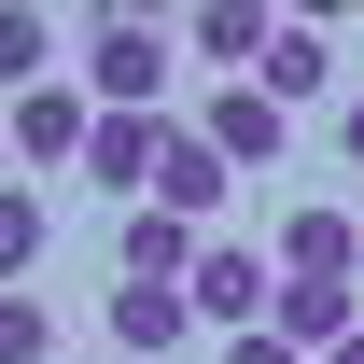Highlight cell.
<instances>
[{"label":"cell","instance_id":"5","mask_svg":"<svg viewBox=\"0 0 364 364\" xmlns=\"http://www.w3.org/2000/svg\"><path fill=\"white\" fill-rule=\"evenodd\" d=\"M154 154H168V112H98V140H85V182L98 196H154Z\"/></svg>","mask_w":364,"mask_h":364},{"label":"cell","instance_id":"9","mask_svg":"<svg viewBox=\"0 0 364 364\" xmlns=\"http://www.w3.org/2000/svg\"><path fill=\"white\" fill-rule=\"evenodd\" d=\"M280 267H294V280H364L350 210H280Z\"/></svg>","mask_w":364,"mask_h":364},{"label":"cell","instance_id":"16","mask_svg":"<svg viewBox=\"0 0 364 364\" xmlns=\"http://www.w3.org/2000/svg\"><path fill=\"white\" fill-rule=\"evenodd\" d=\"M225 364H309V350H294L280 322H252V336H225Z\"/></svg>","mask_w":364,"mask_h":364},{"label":"cell","instance_id":"17","mask_svg":"<svg viewBox=\"0 0 364 364\" xmlns=\"http://www.w3.org/2000/svg\"><path fill=\"white\" fill-rule=\"evenodd\" d=\"M336 168H364V98H336Z\"/></svg>","mask_w":364,"mask_h":364},{"label":"cell","instance_id":"3","mask_svg":"<svg viewBox=\"0 0 364 364\" xmlns=\"http://www.w3.org/2000/svg\"><path fill=\"white\" fill-rule=\"evenodd\" d=\"M225 196H238V168H225L196 127H168V154H154V196H140V210H168V225H210Z\"/></svg>","mask_w":364,"mask_h":364},{"label":"cell","instance_id":"15","mask_svg":"<svg viewBox=\"0 0 364 364\" xmlns=\"http://www.w3.org/2000/svg\"><path fill=\"white\" fill-rule=\"evenodd\" d=\"M0 364H56V309L43 294H0Z\"/></svg>","mask_w":364,"mask_h":364},{"label":"cell","instance_id":"10","mask_svg":"<svg viewBox=\"0 0 364 364\" xmlns=\"http://www.w3.org/2000/svg\"><path fill=\"white\" fill-rule=\"evenodd\" d=\"M112 267L182 294V280H196V225H168V210H127V225H112Z\"/></svg>","mask_w":364,"mask_h":364},{"label":"cell","instance_id":"13","mask_svg":"<svg viewBox=\"0 0 364 364\" xmlns=\"http://www.w3.org/2000/svg\"><path fill=\"white\" fill-rule=\"evenodd\" d=\"M252 85H267L280 112H294V98H322V85H336V56H322V28H267V70H252Z\"/></svg>","mask_w":364,"mask_h":364},{"label":"cell","instance_id":"19","mask_svg":"<svg viewBox=\"0 0 364 364\" xmlns=\"http://www.w3.org/2000/svg\"><path fill=\"white\" fill-rule=\"evenodd\" d=\"M85 364H112V350H85Z\"/></svg>","mask_w":364,"mask_h":364},{"label":"cell","instance_id":"14","mask_svg":"<svg viewBox=\"0 0 364 364\" xmlns=\"http://www.w3.org/2000/svg\"><path fill=\"white\" fill-rule=\"evenodd\" d=\"M43 56H56V14H14V0H0V85L28 98V85H43Z\"/></svg>","mask_w":364,"mask_h":364},{"label":"cell","instance_id":"18","mask_svg":"<svg viewBox=\"0 0 364 364\" xmlns=\"http://www.w3.org/2000/svg\"><path fill=\"white\" fill-rule=\"evenodd\" d=\"M322 364H364V336H336V350H322Z\"/></svg>","mask_w":364,"mask_h":364},{"label":"cell","instance_id":"1","mask_svg":"<svg viewBox=\"0 0 364 364\" xmlns=\"http://www.w3.org/2000/svg\"><path fill=\"white\" fill-rule=\"evenodd\" d=\"M85 98L98 112H154L168 98V28L154 14H98L85 28Z\"/></svg>","mask_w":364,"mask_h":364},{"label":"cell","instance_id":"2","mask_svg":"<svg viewBox=\"0 0 364 364\" xmlns=\"http://www.w3.org/2000/svg\"><path fill=\"white\" fill-rule=\"evenodd\" d=\"M182 309L225 322V336H252V322L280 309V267L252 252V238H196V280H182Z\"/></svg>","mask_w":364,"mask_h":364},{"label":"cell","instance_id":"11","mask_svg":"<svg viewBox=\"0 0 364 364\" xmlns=\"http://www.w3.org/2000/svg\"><path fill=\"white\" fill-rule=\"evenodd\" d=\"M43 238H56V196H43V182H0V294H28Z\"/></svg>","mask_w":364,"mask_h":364},{"label":"cell","instance_id":"4","mask_svg":"<svg viewBox=\"0 0 364 364\" xmlns=\"http://www.w3.org/2000/svg\"><path fill=\"white\" fill-rule=\"evenodd\" d=\"M85 140H98V98L85 85H28L14 98V154H28V168H85Z\"/></svg>","mask_w":364,"mask_h":364},{"label":"cell","instance_id":"20","mask_svg":"<svg viewBox=\"0 0 364 364\" xmlns=\"http://www.w3.org/2000/svg\"><path fill=\"white\" fill-rule=\"evenodd\" d=\"M350 238H364V210H350Z\"/></svg>","mask_w":364,"mask_h":364},{"label":"cell","instance_id":"8","mask_svg":"<svg viewBox=\"0 0 364 364\" xmlns=\"http://www.w3.org/2000/svg\"><path fill=\"white\" fill-rule=\"evenodd\" d=\"M280 336H294V350H336V336H364V280H280Z\"/></svg>","mask_w":364,"mask_h":364},{"label":"cell","instance_id":"6","mask_svg":"<svg viewBox=\"0 0 364 364\" xmlns=\"http://www.w3.org/2000/svg\"><path fill=\"white\" fill-rule=\"evenodd\" d=\"M112 364H154V350H182V336H196V309H182L168 280H112Z\"/></svg>","mask_w":364,"mask_h":364},{"label":"cell","instance_id":"7","mask_svg":"<svg viewBox=\"0 0 364 364\" xmlns=\"http://www.w3.org/2000/svg\"><path fill=\"white\" fill-rule=\"evenodd\" d=\"M196 140H210L225 168H280V98L267 85H225L210 112H196Z\"/></svg>","mask_w":364,"mask_h":364},{"label":"cell","instance_id":"12","mask_svg":"<svg viewBox=\"0 0 364 364\" xmlns=\"http://www.w3.org/2000/svg\"><path fill=\"white\" fill-rule=\"evenodd\" d=\"M267 28H280V14H238V0H210V14L182 28V56H210V70H267Z\"/></svg>","mask_w":364,"mask_h":364}]
</instances>
